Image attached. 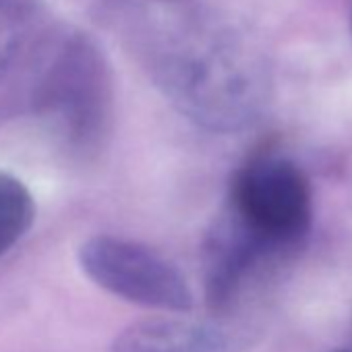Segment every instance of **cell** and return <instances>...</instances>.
<instances>
[{
	"mask_svg": "<svg viewBox=\"0 0 352 352\" xmlns=\"http://www.w3.org/2000/svg\"><path fill=\"white\" fill-rule=\"evenodd\" d=\"M350 28H352V7H350Z\"/></svg>",
	"mask_w": 352,
	"mask_h": 352,
	"instance_id": "obj_8",
	"label": "cell"
},
{
	"mask_svg": "<svg viewBox=\"0 0 352 352\" xmlns=\"http://www.w3.org/2000/svg\"><path fill=\"white\" fill-rule=\"evenodd\" d=\"M36 204L15 176L0 172V257L7 255L32 228Z\"/></svg>",
	"mask_w": 352,
	"mask_h": 352,
	"instance_id": "obj_6",
	"label": "cell"
},
{
	"mask_svg": "<svg viewBox=\"0 0 352 352\" xmlns=\"http://www.w3.org/2000/svg\"><path fill=\"white\" fill-rule=\"evenodd\" d=\"M311 216V185L292 160L259 153L236 172L226 224L272 257L305 239Z\"/></svg>",
	"mask_w": 352,
	"mask_h": 352,
	"instance_id": "obj_3",
	"label": "cell"
},
{
	"mask_svg": "<svg viewBox=\"0 0 352 352\" xmlns=\"http://www.w3.org/2000/svg\"><path fill=\"white\" fill-rule=\"evenodd\" d=\"M338 352H352V350H338Z\"/></svg>",
	"mask_w": 352,
	"mask_h": 352,
	"instance_id": "obj_9",
	"label": "cell"
},
{
	"mask_svg": "<svg viewBox=\"0 0 352 352\" xmlns=\"http://www.w3.org/2000/svg\"><path fill=\"white\" fill-rule=\"evenodd\" d=\"M157 81L183 114L214 131L253 122L272 83L257 44L222 23H199L174 38L160 56Z\"/></svg>",
	"mask_w": 352,
	"mask_h": 352,
	"instance_id": "obj_1",
	"label": "cell"
},
{
	"mask_svg": "<svg viewBox=\"0 0 352 352\" xmlns=\"http://www.w3.org/2000/svg\"><path fill=\"white\" fill-rule=\"evenodd\" d=\"M36 19V0H0V77L28 42Z\"/></svg>",
	"mask_w": 352,
	"mask_h": 352,
	"instance_id": "obj_7",
	"label": "cell"
},
{
	"mask_svg": "<svg viewBox=\"0 0 352 352\" xmlns=\"http://www.w3.org/2000/svg\"><path fill=\"white\" fill-rule=\"evenodd\" d=\"M245 338L220 321L145 317L126 325L110 352H241Z\"/></svg>",
	"mask_w": 352,
	"mask_h": 352,
	"instance_id": "obj_5",
	"label": "cell"
},
{
	"mask_svg": "<svg viewBox=\"0 0 352 352\" xmlns=\"http://www.w3.org/2000/svg\"><path fill=\"white\" fill-rule=\"evenodd\" d=\"M77 257L94 284L131 305L168 313H187L195 305L183 272L141 243L102 234L87 239Z\"/></svg>",
	"mask_w": 352,
	"mask_h": 352,
	"instance_id": "obj_4",
	"label": "cell"
},
{
	"mask_svg": "<svg viewBox=\"0 0 352 352\" xmlns=\"http://www.w3.org/2000/svg\"><path fill=\"white\" fill-rule=\"evenodd\" d=\"M38 116L75 151H91L108 131L112 81L104 56L81 34H65L46 50L34 83Z\"/></svg>",
	"mask_w": 352,
	"mask_h": 352,
	"instance_id": "obj_2",
	"label": "cell"
}]
</instances>
